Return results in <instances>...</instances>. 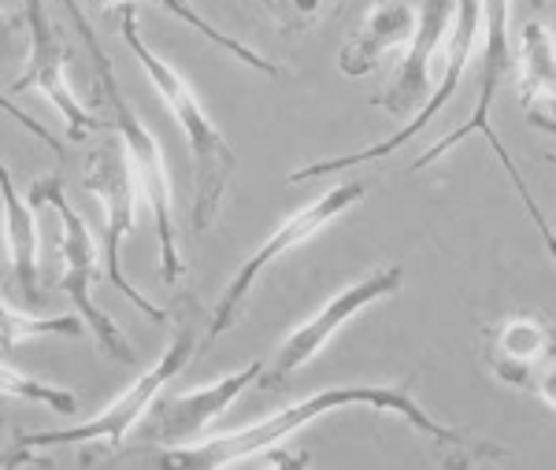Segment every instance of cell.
<instances>
[{
	"label": "cell",
	"instance_id": "4",
	"mask_svg": "<svg viewBox=\"0 0 556 470\" xmlns=\"http://www.w3.org/2000/svg\"><path fill=\"white\" fill-rule=\"evenodd\" d=\"M197 348H204L201 341V319H197L193 304L182 301L175 315V338L172 345L164 348V356L152 364L146 374L134 382L127 393H119L112 404L93 415L83 427H67V430H41V433H20L15 437V448L8 452L4 467H15V463H26L34 459V452L41 448H60V445H89V441H104V445H123L127 433L138 427L141 419L149 415L152 401L164 393L167 382H175L178 374L186 370V364L197 356Z\"/></svg>",
	"mask_w": 556,
	"mask_h": 470
},
{
	"label": "cell",
	"instance_id": "24",
	"mask_svg": "<svg viewBox=\"0 0 556 470\" xmlns=\"http://www.w3.org/2000/svg\"><path fill=\"white\" fill-rule=\"evenodd\" d=\"M545 4V0H531V8H542Z\"/></svg>",
	"mask_w": 556,
	"mask_h": 470
},
{
	"label": "cell",
	"instance_id": "5",
	"mask_svg": "<svg viewBox=\"0 0 556 470\" xmlns=\"http://www.w3.org/2000/svg\"><path fill=\"white\" fill-rule=\"evenodd\" d=\"M482 4V67H479V97H475V107L468 115V123L456 126L453 134H445L442 141H434L430 149L424 152L419 160H412L408 170L416 175V170H424L430 164H438V160L445 156V152H453L456 144H460L464 138H471V134H482V138L490 141V149L497 152L501 167H505L508 182H513V189L519 193V201H523L527 215H531L534 230L542 233L545 241V252L556 259V233L553 226L545 223V215L538 212L531 189H527L523 175H519L516 160L508 156L505 141L497 138V130H493V101H497V89H501V78L508 75V67H513V38H508V20H513V0H479Z\"/></svg>",
	"mask_w": 556,
	"mask_h": 470
},
{
	"label": "cell",
	"instance_id": "18",
	"mask_svg": "<svg viewBox=\"0 0 556 470\" xmlns=\"http://www.w3.org/2000/svg\"><path fill=\"white\" fill-rule=\"evenodd\" d=\"M97 4L104 8H119V4H127V0H97ZM149 4H156V8H164V12H172L178 23H186L190 30H197L201 38H208L215 49H223V52H230L238 63H245L249 71H260V75H267V78H282V67L278 63H271L267 56H260L256 49H249L245 41H238V38H230V34H223L219 26H212L208 20H204L201 12L190 4V0H149Z\"/></svg>",
	"mask_w": 556,
	"mask_h": 470
},
{
	"label": "cell",
	"instance_id": "3",
	"mask_svg": "<svg viewBox=\"0 0 556 470\" xmlns=\"http://www.w3.org/2000/svg\"><path fill=\"white\" fill-rule=\"evenodd\" d=\"M119 34L127 41V49L138 56L141 71L149 75V82L156 86V93L164 97L167 112L175 115L178 130H182L186 144H190V160H193V201H190V226L197 233H204L208 226L219 219L223 196H227L230 175H235V149L223 138V130L212 123V115L204 112L201 97L193 93L190 82L167 63L164 56L149 49L141 38L138 12L130 4H123L119 15Z\"/></svg>",
	"mask_w": 556,
	"mask_h": 470
},
{
	"label": "cell",
	"instance_id": "19",
	"mask_svg": "<svg viewBox=\"0 0 556 470\" xmlns=\"http://www.w3.org/2000/svg\"><path fill=\"white\" fill-rule=\"evenodd\" d=\"M0 345H4V356H12L15 345L30 338H49V333H60V338H83L89 333L83 315H56V319H34L26 312H15L12 296H4V307H0Z\"/></svg>",
	"mask_w": 556,
	"mask_h": 470
},
{
	"label": "cell",
	"instance_id": "23",
	"mask_svg": "<svg viewBox=\"0 0 556 470\" xmlns=\"http://www.w3.org/2000/svg\"><path fill=\"white\" fill-rule=\"evenodd\" d=\"M527 119H531V126H538V130H545V134H553L556 138V115H545V112H527Z\"/></svg>",
	"mask_w": 556,
	"mask_h": 470
},
{
	"label": "cell",
	"instance_id": "20",
	"mask_svg": "<svg viewBox=\"0 0 556 470\" xmlns=\"http://www.w3.org/2000/svg\"><path fill=\"white\" fill-rule=\"evenodd\" d=\"M256 4L271 15L278 30L301 38V34L316 30L319 23H327L342 8V0H256Z\"/></svg>",
	"mask_w": 556,
	"mask_h": 470
},
{
	"label": "cell",
	"instance_id": "1",
	"mask_svg": "<svg viewBox=\"0 0 556 470\" xmlns=\"http://www.w3.org/2000/svg\"><path fill=\"white\" fill-rule=\"evenodd\" d=\"M342 408H367V411H386V415H401L405 422H412L424 437L438 441V445L460 448L456 456H450L445 463H479V459H508L505 448H493L486 441H475L468 430L445 427V422L430 419L424 411V404L412 393V382H390V385H334V389H319V393L304 396V401L290 404V408L275 411L271 419L256 422V427L235 430V433H219L212 441H197V445L182 448H167L164 463L172 467H227L241 463V459H253L260 452L282 445L293 433H301L308 422L323 419L330 411Z\"/></svg>",
	"mask_w": 556,
	"mask_h": 470
},
{
	"label": "cell",
	"instance_id": "7",
	"mask_svg": "<svg viewBox=\"0 0 556 470\" xmlns=\"http://www.w3.org/2000/svg\"><path fill=\"white\" fill-rule=\"evenodd\" d=\"M83 186L104 207V238H101L104 278L115 289H119V293L127 296V301L138 307V312H146L152 322H164L167 319L164 307L152 304L146 293H138V289L127 282L123 267H119L123 241H127V233H134V226H138V193H141L138 170H134L130 156H127V144H123V141L97 144V149L86 156Z\"/></svg>",
	"mask_w": 556,
	"mask_h": 470
},
{
	"label": "cell",
	"instance_id": "25",
	"mask_svg": "<svg viewBox=\"0 0 556 470\" xmlns=\"http://www.w3.org/2000/svg\"><path fill=\"white\" fill-rule=\"evenodd\" d=\"M545 160H549V164H556V156H553V152H549V156H545Z\"/></svg>",
	"mask_w": 556,
	"mask_h": 470
},
{
	"label": "cell",
	"instance_id": "14",
	"mask_svg": "<svg viewBox=\"0 0 556 470\" xmlns=\"http://www.w3.org/2000/svg\"><path fill=\"white\" fill-rule=\"evenodd\" d=\"M553 330L538 315H508L486 330V364L493 378L513 389H531L542 359L553 348Z\"/></svg>",
	"mask_w": 556,
	"mask_h": 470
},
{
	"label": "cell",
	"instance_id": "10",
	"mask_svg": "<svg viewBox=\"0 0 556 470\" xmlns=\"http://www.w3.org/2000/svg\"><path fill=\"white\" fill-rule=\"evenodd\" d=\"M479 30H482V4L479 0H456V20H453L450 41H445V52H442V78H438V89H434V97H430V104L424 107V112L412 115V123L405 126V130H397L393 138H386L379 144H367V149L349 152V156L316 160V164H308V167L290 170V182L301 186V182H312V178H319V175H338V170L371 164V160H382V156H390V152H397L401 144H408L416 134H424L427 126L438 119V112H442V107L456 97V89H460Z\"/></svg>",
	"mask_w": 556,
	"mask_h": 470
},
{
	"label": "cell",
	"instance_id": "21",
	"mask_svg": "<svg viewBox=\"0 0 556 470\" xmlns=\"http://www.w3.org/2000/svg\"><path fill=\"white\" fill-rule=\"evenodd\" d=\"M0 389H4V396H20V401L45 404V408H52L56 415H78V396L71 393V389H60L52 382H38V378L15 370L8 359H4V370H0Z\"/></svg>",
	"mask_w": 556,
	"mask_h": 470
},
{
	"label": "cell",
	"instance_id": "13",
	"mask_svg": "<svg viewBox=\"0 0 556 470\" xmlns=\"http://www.w3.org/2000/svg\"><path fill=\"white\" fill-rule=\"evenodd\" d=\"M456 20V0H424L419 8V23L412 34L405 56H401L397 71H393L390 86L379 97H371V107L405 119V115H419L434 97V60L438 52H445Z\"/></svg>",
	"mask_w": 556,
	"mask_h": 470
},
{
	"label": "cell",
	"instance_id": "2",
	"mask_svg": "<svg viewBox=\"0 0 556 470\" xmlns=\"http://www.w3.org/2000/svg\"><path fill=\"white\" fill-rule=\"evenodd\" d=\"M71 15V26L75 34L83 38V49H86V60H89V71H93V86H97V101H101L104 115H108V126L119 134V141L127 144V156L134 170H138V182H141V196L146 204L152 207V223H156V241H160V278L167 285H175L182 278V256H178V238H175V193H172V170H167V160H164V149H160L156 134L141 123V115L134 112V104L127 101L123 93L119 78L112 71V60H108L101 38L97 30L89 26V20L78 8V0H60Z\"/></svg>",
	"mask_w": 556,
	"mask_h": 470
},
{
	"label": "cell",
	"instance_id": "16",
	"mask_svg": "<svg viewBox=\"0 0 556 470\" xmlns=\"http://www.w3.org/2000/svg\"><path fill=\"white\" fill-rule=\"evenodd\" d=\"M0 193H4V233H8V285L23 296V307L41 304V278H38V223L30 212V196H20L12 182V170L0 167Z\"/></svg>",
	"mask_w": 556,
	"mask_h": 470
},
{
	"label": "cell",
	"instance_id": "17",
	"mask_svg": "<svg viewBox=\"0 0 556 470\" xmlns=\"http://www.w3.org/2000/svg\"><path fill=\"white\" fill-rule=\"evenodd\" d=\"M516 63H519V101L523 104L545 101L556 107V34H553V26H542L534 20L519 26Z\"/></svg>",
	"mask_w": 556,
	"mask_h": 470
},
{
	"label": "cell",
	"instance_id": "22",
	"mask_svg": "<svg viewBox=\"0 0 556 470\" xmlns=\"http://www.w3.org/2000/svg\"><path fill=\"white\" fill-rule=\"evenodd\" d=\"M531 393L542 396L549 408H556V341H553V348H549V356L542 359V367H538V374H534V385H531Z\"/></svg>",
	"mask_w": 556,
	"mask_h": 470
},
{
	"label": "cell",
	"instance_id": "26",
	"mask_svg": "<svg viewBox=\"0 0 556 470\" xmlns=\"http://www.w3.org/2000/svg\"><path fill=\"white\" fill-rule=\"evenodd\" d=\"M553 34H556V26H553Z\"/></svg>",
	"mask_w": 556,
	"mask_h": 470
},
{
	"label": "cell",
	"instance_id": "12",
	"mask_svg": "<svg viewBox=\"0 0 556 470\" xmlns=\"http://www.w3.org/2000/svg\"><path fill=\"white\" fill-rule=\"evenodd\" d=\"M260 374H264V364L253 359V364H245L241 370H235V374L219 378V382H212L204 389L160 393L156 401H152L149 415L138 422V441L141 445H160V448L193 445V441L201 437V430L212 427Z\"/></svg>",
	"mask_w": 556,
	"mask_h": 470
},
{
	"label": "cell",
	"instance_id": "8",
	"mask_svg": "<svg viewBox=\"0 0 556 470\" xmlns=\"http://www.w3.org/2000/svg\"><path fill=\"white\" fill-rule=\"evenodd\" d=\"M364 193H367L364 182H353V178H349V182H342V186H330L327 193L319 196V201H312L308 207L293 212L290 219L278 226L271 238H267L264 245H260L253 256H249L245 264L238 267V275L230 278V285L223 289L219 304H215V312H212L208 330H204V345L219 341L223 333L235 327L238 315H241V307H245V301H249V293H253L256 282H260V275H264V270L271 267L275 259H282L286 252H293L298 245H304V241H312L323 230V226L334 223L338 215H345L349 207L361 204Z\"/></svg>",
	"mask_w": 556,
	"mask_h": 470
},
{
	"label": "cell",
	"instance_id": "9",
	"mask_svg": "<svg viewBox=\"0 0 556 470\" xmlns=\"http://www.w3.org/2000/svg\"><path fill=\"white\" fill-rule=\"evenodd\" d=\"M405 289V267L390 264V267H379L371 275H364L361 282L345 285L342 293H334L327 304L319 307L312 319H304L298 330H290L282 338V345L275 348V356L264 364V374L256 378L260 389H278L282 382H290L301 367H308L312 359L327 348V341L334 338L338 330L345 327L349 319L364 312V307L386 301V296L401 293Z\"/></svg>",
	"mask_w": 556,
	"mask_h": 470
},
{
	"label": "cell",
	"instance_id": "15",
	"mask_svg": "<svg viewBox=\"0 0 556 470\" xmlns=\"http://www.w3.org/2000/svg\"><path fill=\"white\" fill-rule=\"evenodd\" d=\"M416 23H419V15L408 0H379V4H371L361 30L342 45V52H338V71H342L345 78L371 75L386 52L412 41Z\"/></svg>",
	"mask_w": 556,
	"mask_h": 470
},
{
	"label": "cell",
	"instance_id": "11",
	"mask_svg": "<svg viewBox=\"0 0 556 470\" xmlns=\"http://www.w3.org/2000/svg\"><path fill=\"white\" fill-rule=\"evenodd\" d=\"M20 23L26 30V63L20 71V78H12V86H8V97L38 89V93H45V101L64 115L71 138L83 141L89 130L104 126V119L89 115L83 101L75 97V89H71L67 49H64V38H60L56 23H52L49 8H45V0H23Z\"/></svg>",
	"mask_w": 556,
	"mask_h": 470
},
{
	"label": "cell",
	"instance_id": "6",
	"mask_svg": "<svg viewBox=\"0 0 556 470\" xmlns=\"http://www.w3.org/2000/svg\"><path fill=\"white\" fill-rule=\"evenodd\" d=\"M30 204L49 212V233H52V241H56L60 259H64V270H60L56 285L64 289L71 296V304H75V312L86 319L97 348H101L108 359H115V364H127V367L138 364V352H134V345L127 341V333L115 327L112 315L101 312V307L93 304V296H89V282H93V275H97V245H93V238H89L83 215L67 204L60 175L38 178V182L30 186Z\"/></svg>",
	"mask_w": 556,
	"mask_h": 470
}]
</instances>
